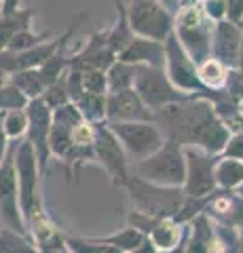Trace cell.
<instances>
[{
    "label": "cell",
    "mask_w": 243,
    "mask_h": 253,
    "mask_svg": "<svg viewBox=\"0 0 243 253\" xmlns=\"http://www.w3.org/2000/svg\"><path fill=\"white\" fill-rule=\"evenodd\" d=\"M26 112H28V131H26V135L23 137L34 146L36 156H38V165H41V171H45L47 158L51 156L49 137H51L53 110L45 104L43 97H36V99H30V104L26 106Z\"/></svg>",
    "instance_id": "16"
},
{
    "label": "cell",
    "mask_w": 243,
    "mask_h": 253,
    "mask_svg": "<svg viewBox=\"0 0 243 253\" xmlns=\"http://www.w3.org/2000/svg\"><path fill=\"white\" fill-rule=\"evenodd\" d=\"M0 253H41L30 234L17 232L13 228L0 230Z\"/></svg>",
    "instance_id": "24"
},
{
    "label": "cell",
    "mask_w": 243,
    "mask_h": 253,
    "mask_svg": "<svg viewBox=\"0 0 243 253\" xmlns=\"http://www.w3.org/2000/svg\"><path fill=\"white\" fill-rule=\"evenodd\" d=\"M0 217L6 228L28 234V226L23 221L19 205V184L15 171V146H11L4 163L0 165Z\"/></svg>",
    "instance_id": "12"
},
{
    "label": "cell",
    "mask_w": 243,
    "mask_h": 253,
    "mask_svg": "<svg viewBox=\"0 0 243 253\" xmlns=\"http://www.w3.org/2000/svg\"><path fill=\"white\" fill-rule=\"evenodd\" d=\"M43 99H45V104L49 106L51 110L70 104L72 99H70V93H68L66 78H61V81H57V83H53V84L47 86L45 93H43Z\"/></svg>",
    "instance_id": "32"
},
{
    "label": "cell",
    "mask_w": 243,
    "mask_h": 253,
    "mask_svg": "<svg viewBox=\"0 0 243 253\" xmlns=\"http://www.w3.org/2000/svg\"><path fill=\"white\" fill-rule=\"evenodd\" d=\"M154 123L163 135L182 148L197 146L209 154L220 156L231 137V131L216 114L214 101L207 97H193L154 110Z\"/></svg>",
    "instance_id": "1"
},
{
    "label": "cell",
    "mask_w": 243,
    "mask_h": 253,
    "mask_svg": "<svg viewBox=\"0 0 243 253\" xmlns=\"http://www.w3.org/2000/svg\"><path fill=\"white\" fill-rule=\"evenodd\" d=\"M9 150H11V139L6 137V133L2 129V123H0V165L4 163V158H6V154H9Z\"/></svg>",
    "instance_id": "37"
},
{
    "label": "cell",
    "mask_w": 243,
    "mask_h": 253,
    "mask_svg": "<svg viewBox=\"0 0 243 253\" xmlns=\"http://www.w3.org/2000/svg\"><path fill=\"white\" fill-rule=\"evenodd\" d=\"M131 175L142 177L146 181L159 186H171V188H182L186 179V158L184 148L176 141L165 139L154 154H150L144 161L131 163Z\"/></svg>",
    "instance_id": "3"
},
{
    "label": "cell",
    "mask_w": 243,
    "mask_h": 253,
    "mask_svg": "<svg viewBox=\"0 0 243 253\" xmlns=\"http://www.w3.org/2000/svg\"><path fill=\"white\" fill-rule=\"evenodd\" d=\"M203 11L211 21L226 19V0H203Z\"/></svg>",
    "instance_id": "35"
},
{
    "label": "cell",
    "mask_w": 243,
    "mask_h": 253,
    "mask_svg": "<svg viewBox=\"0 0 243 253\" xmlns=\"http://www.w3.org/2000/svg\"><path fill=\"white\" fill-rule=\"evenodd\" d=\"M220 156H229V158L243 161V131L231 133V137H229V141H226V146H224Z\"/></svg>",
    "instance_id": "34"
},
{
    "label": "cell",
    "mask_w": 243,
    "mask_h": 253,
    "mask_svg": "<svg viewBox=\"0 0 243 253\" xmlns=\"http://www.w3.org/2000/svg\"><path fill=\"white\" fill-rule=\"evenodd\" d=\"M205 211L216 221H222V224L235 228V230H243V199L235 190L218 188L209 196Z\"/></svg>",
    "instance_id": "21"
},
{
    "label": "cell",
    "mask_w": 243,
    "mask_h": 253,
    "mask_svg": "<svg viewBox=\"0 0 243 253\" xmlns=\"http://www.w3.org/2000/svg\"><path fill=\"white\" fill-rule=\"evenodd\" d=\"M184 251L186 253H226L220 230H218V221L207 211L199 213L188 224Z\"/></svg>",
    "instance_id": "17"
},
{
    "label": "cell",
    "mask_w": 243,
    "mask_h": 253,
    "mask_svg": "<svg viewBox=\"0 0 243 253\" xmlns=\"http://www.w3.org/2000/svg\"><path fill=\"white\" fill-rule=\"evenodd\" d=\"M226 19L243 26V0H226Z\"/></svg>",
    "instance_id": "36"
},
{
    "label": "cell",
    "mask_w": 243,
    "mask_h": 253,
    "mask_svg": "<svg viewBox=\"0 0 243 253\" xmlns=\"http://www.w3.org/2000/svg\"><path fill=\"white\" fill-rule=\"evenodd\" d=\"M131 253H159V249H156L150 241H146L144 245H140V247H138V249H133Z\"/></svg>",
    "instance_id": "38"
},
{
    "label": "cell",
    "mask_w": 243,
    "mask_h": 253,
    "mask_svg": "<svg viewBox=\"0 0 243 253\" xmlns=\"http://www.w3.org/2000/svg\"><path fill=\"white\" fill-rule=\"evenodd\" d=\"M174 17V34L178 36L180 44L184 46L188 57L197 66L211 57V34H214L216 21H211L205 15L199 0H182Z\"/></svg>",
    "instance_id": "2"
},
{
    "label": "cell",
    "mask_w": 243,
    "mask_h": 253,
    "mask_svg": "<svg viewBox=\"0 0 243 253\" xmlns=\"http://www.w3.org/2000/svg\"><path fill=\"white\" fill-rule=\"evenodd\" d=\"M28 104H30V97L19 89V86H15L11 81L0 83V112H9V110H26Z\"/></svg>",
    "instance_id": "31"
},
{
    "label": "cell",
    "mask_w": 243,
    "mask_h": 253,
    "mask_svg": "<svg viewBox=\"0 0 243 253\" xmlns=\"http://www.w3.org/2000/svg\"><path fill=\"white\" fill-rule=\"evenodd\" d=\"M237 104H239V110H241V114H243V97L237 99Z\"/></svg>",
    "instance_id": "41"
},
{
    "label": "cell",
    "mask_w": 243,
    "mask_h": 253,
    "mask_svg": "<svg viewBox=\"0 0 243 253\" xmlns=\"http://www.w3.org/2000/svg\"><path fill=\"white\" fill-rule=\"evenodd\" d=\"M83 112L78 110L74 101H70L66 106H59L53 110V121H51V137H49V148L51 154L61 158L70 165L85 163L83 156L76 152V148L72 146V129L74 125L81 121Z\"/></svg>",
    "instance_id": "13"
},
{
    "label": "cell",
    "mask_w": 243,
    "mask_h": 253,
    "mask_svg": "<svg viewBox=\"0 0 243 253\" xmlns=\"http://www.w3.org/2000/svg\"><path fill=\"white\" fill-rule=\"evenodd\" d=\"M161 4L165 6V9H169L171 13H176V11H178V6L182 4V0H161Z\"/></svg>",
    "instance_id": "39"
},
{
    "label": "cell",
    "mask_w": 243,
    "mask_h": 253,
    "mask_svg": "<svg viewBox=\"0 0 243 253\" xmlns=\"http://www.w3.org/2000/svg\"><path fill=\"white\" fill-rule=\"evenodd\" d=\"M237 253H243V230H239V247H237Z\"/></svg>",
    "instance_id": "40"
},
{
    "label": "cell",
    "mask_w": 243,
    "mask_h": 253,
    "mask_svg": "<svg viewBox=\"0 0 243 253\" xmlns=\"http://www.w3.org/2000/svg\"><path fill=\"white\" fill-rule=\"evenodd\" d=\"M165 70H167V76L171 78V83L184 93L197 95V97H207L211 101H218L226 95V89L224 91H209L207 86L201 83L199 72H197V63L188 57V53L184 51V46L180 44L176 34H171L165 41Z\"/></svg>",
    "instance_id": "6"
},
{
    "label": "cell",
    "mask_w": 243,
    "mask_h": 253,
    "mask_svg": "<svg viewBox=\"0 0 243 253\" xmlns=\"http://www.w3.org/2000/svg\"><path fill=\"white\" fill-rule=\"evenodd\" d=\"M133 89L142 97V101L154 112L163 106L176 104L193 97L191 93L180 91L171 83L165 68H152V66H136V78H133Z\"/></svg>",
    "instance_id": "9"
},
{
    "label": "cell",
    "mask_w": 243,
    "mask_h": 253,
    "mask_svg": "<svg viewBox=\"0 0 243 253\" xmlns=\"http://www.w3.org/2000/svg\"><path fill=\"white\" fill-rule=\"evenodd\" d=\"M96 239L104 241V243H110V245H114V247L123 249L125 253H131L133 249H138L140 245H144L148 241V236L142 230H138L136 226H127V228H123V230L114 232L110 236H96Z\"/></svg>",
    "instance_id": "27"
},
{
    "label": "cell",
    "mask_w": 243,
    "mask_h": 253,
    "mask_svg": "<svg viewBox=\"0 0 243 253\" xmlns=\"http://www.w3.org/2000/svg\"><path fill=\"white\" fill-rule=\"evenodd\" d=\"M15 171H17L19 184V205L23 213V221L32 219L38 213H43L41 194H38V184H41V165L34 146L26 137H21L15 144Z\"/></svg>",
    "instance_id": "5"
},
{
    "label": "cell",
    "mask_w": 243,
    "mask_h": 253,
    "mask_svg": "<svg viewBox=\"0 0 243 253\" xmlns=\"http://www.w3.org/2000/svg\"><path fill=\"white\" fill-rule=\"evenodd\" d=\"M106 121L108 123L154 121V112L144 104L138 91L131 86V89L106 95Z\"/></svg>",
    "instance_id": "18"
},
{
    "label": "cell",
    "mask_w": 243,
    "mask_h": 253,
    "mask_svg": "<svg viewBox=\"0 0 243 253\" xmlns=\"http://www.w3.org/2000/svg\"><path fill=\"white\" fill-rule=\"evenodd\" d=\"M127 19L136 36L165 42L174 34V13L156 0H131L127 6Z\"/></svg>",
    "instance_id": "8"
},
{
    "label": "cell",
    "mask_w": 243,
    "mask_h": 253,
    "mask_svg": "<svg viewBox=\"0 0 243 253\" xmlns=\"http://www.w3.org/2000/svg\"><path fill=\"white\" fill-rule=\"evenodd\" d=\"M184 158H186V179L182 186L184 194L194 196V199H207V196H211L218 190L216 165L220 156L209 154L197 146H186Z\"/></svg>",
    "instance_id": "10"
},
{
    "label": "cell",
    "mask_w": 243,
    "mask_h": 253,
    "mask_svg": "<svg viewBox=\"0 0 243 253\" xmlns=\"http://www.w3.org/2000/svg\"><path fill=\"white\" fill-rule=\"evenodd\" d=\"M93 161L106 169L114 184L125 186L131 177V163L129 156L116 139L114 133L108 129L106 121L96 123V141H93Z\"/></svg>",
    "instance_id": "11"
},
{
    "label": "cell",
    "mask_w": 243,
    "mask_h": 253,
    "mask_svg": "<svg viewBox=\"0 0 243 253\" xmlns=\"http://www.w3.org/2000/svg\"><path fill=\"white\" fill-rule=\"evenodd\" d=\"M2 228H4V224H2V217H0V230H2Z\"/></svg>",
    "instance_id": "42"
},
{
    "label": "cell",
    "mask_w": 243,
    "mask_h": 253,
    "mask_svg": "<svg viewBox=\"0 0 243 253\" xmlns=\"http://www.w3.org/2000/svg\"><path fill=\"white\" fill-rule=\"evenodd\" d=\"M197 72L201 83L207 86L209 91H224L229 84V76H231V68L224 66L220 59H216L214 55L207 57L205 61H201L197 66Z\"/></svg>",
    "instance_id": "23"
},
{
    "label": "cell",
    "mask_w": 243,
    "mask_h": 253,
    "mask_svg": "<svg viewBox=\"0 0 243 253\" xmlns=\"http://www.w3.org/2000/svg\"><path fill=\"white\" fill-rule=\"evenodd\" d=\"M34 17V11L30 9H15L0 13V51L9 46L11 38L23 30H30V21Z\"/></svg>",
    "instance_id": "22"
},
{
    "label": "cell",
    "mask_w": 243,
    "mask_h": 253,
    "mask_svg": "<svg viewBox=\"0 0 243 253\" xmlns=\"http://www.w3.org/2000/svg\"><path fill=\"white\" fill-rule=\"evenodd\" d=\"M11 83L15 86H19V89L26 93L30 99L43 97V93L47 89V84L43 81L41 72H38V68H34V70H21V72L11 74Z\"/></svg>",
    "instance_id": "28"
},
{
    "label": "cell",
    "mask_w": 243,
    "mask_h": 253,
    "mask_svg": "<svg viewBox=\"0 0 243 253\" xmlns=\"http://www.w3.org/2000/svg\"><path fill=\"white\" fill-rule=\"evenodd\" d=\"M74 104L78 106V110H81L87 121H91V123L106 121V95L83 91L74 99Z\"/></svg>",
    "instance_id": "25"
},
{
    "label": "cell",
    "mask_w": 243,
    "mask_h": 253,
    "mask_svg": "<svg viewBox=\"0 0 243 253\" xmlns=\"http://www.w3.org/2000/svg\"><path fill=\"white\" fill-rule=\"evenodd\" d=\"M243 42V30L237 23L229 19L214 23V34H211V55L220 59L231 70L239 68V53Z\"/></svg>",
    "instance_id": "19"
},
{
    "label": "cell",
    "mask_w": 243,
    "mask_h": 253,
    "mask_svg": "<svg viewBox=\"0 0 243 253\" xmlns=\"http://www.w3.org/2000/svg\"><path fill=\"white\" fill-rule=\"evenodd\" d=\"M106 78H108V93L131 89V86H133V78H136V66L116 59L112 66L108 68Z\"/></svg>",
    "instance_id": "26"
},
{
    "label": "cell",
    "mask_w": 243,
    "mask_h": 253,
    "mask_svg": "<svg viewBox=\"0 0 243 253\" xmlns=\"http://www.w3.org/2000/svg\"><path fill=\"white\" fill-rule=\"evenodd\" d=\"M116 139L121 141L125 152L129 156V163L144 161L150 154H154L163 144H165V135L159 129L154 121H131V123H108Z\"/></svg>",
    "instance_id": "7"
},
{
    "label": "cell",
    "mask_w": 243,
    "mask_h": 253,
    "mask_svg": "<svg viewBox=\"0 0 243 253\" xmlns=\"http://www.w3.org/2000/svg\"><path fill=\"white\" fill-rule=\"evenodd\" d=\"M116 59L131 63V66L165 68V42L144 36H133V41L119 53Z\"/></svg>",
    "instance_id": "20"
},
{
    "label": "cell",
    "mask_w": 243,
    "mask_h": 253,
    "mask_svg": "<svg viewBox=\"0 0 243 253\" xmlns=\"http://www.w3.org/2000/svg\"><path fill=\"white\" fill-rule=\"evenodd\" d=\"M76 28H78V21L72 23L70 30L64 32L61 38H57V41L41 42V44L32 46V49H26V51H17V53L15 51H0V74H15V72H21V70L41 68L51 55H55L61 46L72 38Z\"/></svg>",
    "instance_id": "15"
},
{
    "label": "cell",
    "mask_w": 243,
    "mask_h": 253,
    "mask_svg": "<svg viewBox=\"0 0 243 253\" xmlns=\"http://www.w3.org/2000/svg\"><path fill=\"white\" fill-rule=\"evenodd\" d=\"M45 34H32V30H23V32H19V34H15L13 38H11V42H9V46H6L4 51H26V49H32V46H36V44H41L43 41H45Z\"/></svg>",
    "instance_id": "33"
},
{
    "label": "cell",
    "mask_w": 243,
    "mask_h": 253,
    "mask_svg": "<svg viewBox=\"0 0 243 253\" xmlns=\"http://www.w3.org/2000/svg\"><path fill=\"white\" fill-rule=\"evenodd\" d=\"M66 245L72 253H125L123 249L114 247L110 243H104L91 236V239H81V236H66Z\"/></svg>",
    "instance_id": "30"
},
{
    "label": "cell",
    "mask_w": 243,
    "mask_h": 253,
    "mask_svg": "<svg viewBox=\"0 0 243 253\" xmlns=\"http://www.w3.org/2000/svg\"><path fill=\"white\" fill-rule=\"evenodd\" d=\"M125 188L131 196V203L136 205V211L152 217H176L186 196L182 188L159 186L136 175L129 177Z\"/></svg>",
    "instance_id": "4"
},
{
    "label": "cell",
    "mask_w": 243,
    "mask_h": 253,
    "mask_svg": "<svg viewBox=\"0 0 243 253\" xmlns=\"http://www.w3.org/2000/svg\"><path fill=\"white\" fill-rule=\"evenodd\" d=\"M129 226H136L138 230H142L148 236V241L159 249V253L174 251L178 247H182L186 228H188V224H180L174 217H152L142 211L131 213Z\"/></svg>",
    "instance_id": "14"
},
{
    "label": "cell",
    "mask_w": 243,
    "mask_h": 253,
    "mask_svg": "<svg viewBox=\"0 0 243 253\" xmlns=\"http://www.w3.org/2000/svg\"><path fill=\"white\" fill-rule=\"evenodd\" d=\"M0 123L11 141H17L26 135L28 131V112L26 110H9V112H0Z\"/></svg>",
    "instance_id": "29"
}]
</instances>
